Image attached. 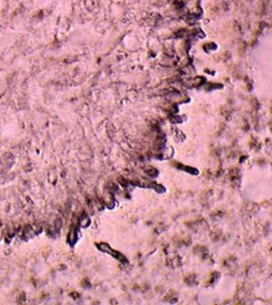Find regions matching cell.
<instances>
[{"label":"cell","mask_w":272,"mask_h":305,"mask_svg":"<svg viewBox=\"0 0 272 305\" xmlns=\"http://www.w3.org/2000/svg\"><path fill=\"white\" fill-rule=\"evenodd\" d=\"M26 300V295H25V292H21V295H18V298H17V301L19 302V303H23L24 301Z\"/></svg>","instance_id":"6da1fadb"}]
</instances>
